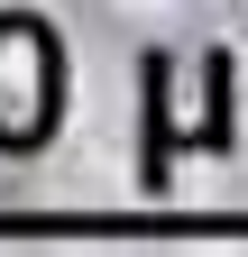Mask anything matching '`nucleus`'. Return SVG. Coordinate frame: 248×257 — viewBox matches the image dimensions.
<instances>
[{
	"mask_svg": "<svg viewBox=\"0 0 248 257\" xmlns=\"http://www.w3.org/2000/svg\"><path fill=\"white\" fill-rule=\"evenodd\" d=\"M55 119V46L37 19H0V138H46Z\"/></svg>",
	"mask_w": 248,
	"mask_h": 257,
	"instance_id": "f257e3e1",
	"label": "nucleus"
}]
</instances>
